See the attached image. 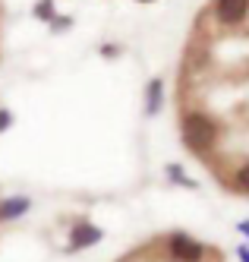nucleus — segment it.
Instances as JSON below:
<instances>
[{
	"mask_svg": "<svg viewBox=\"0 0 249 262\" xmlns=\"http://www.w3.org/2000/svg\"><path fill=\"white\" fill-rule=\"evenodd\" d=\"M183 142L193 148L196 155H208L212 145L218 142V123L208 114H199V111L186 114L183 117Z\"/></svg>",
	"mask_w": 249,
	"mask_h": 262,
	"instance_id": "1",
	"label": "nucleus"
},
{
	"mask_svg": "<svg viewBox=\"0 0 249 262\" xmlns=\"http://www.w3.org/2000/svg\"><path fill=\"white\" fill-rule=\"evenodd\" d=\"M167 250H170V256H174V262H199L205 256L202 243L193 240V237H186V234H174L167 240Z\"/></svg>",
	"mask_w": 249,
	"mask_h": 262,
	"instance_id": "2",
	"label": "nucleus"
},
{
	"mask_svg": "<svg viewBox=\"0 0 249 262\" xmlns=\"http://www.w3.org/2000/svg\"><path fill=\"white\" fill-rule=\"evenodd\" d=\"M101 237H104V231L101 228H95V224H88V221H79L76 228L70 231V253H79V250H85V247H95V243H101Z\"/></svg>",
	"mask_w": 249,
	"mask_h": 262,
	"instance_id": "3",
	"label": "nucleus"
},
{
	"mask_svg": "<svg viewBox=\"0 0 249 262\" xmlns=\"http://www.w3.org/2000/svg\"><path fill=\"white\" fill-rule=\"evenodd\" d=\"M246 13H249V0H215V16L224 26L243 23Z\"/></svg>",
	"mask_w": 249,
	"mask_h": 262,
	"instance_id": "4",
	"label": "nucleus"
},
{
	"mask_svg": "<svg viewBox=\"0 0 249 262\" xmlns=\"http://www.w3.org/2000/svg\"><path fill=\"white\" fill-rule=\"evenodd\" d=\"M29 209H32V199H29V196H10V199H0V221L22 218Z\"/></svg>",
	"mask_w": 249,
	"mask_h": 262,
	"instance_id": "5",
	"label": "nucleus"
},
{
	"mask_svg": "<svg viewBox=\"0 0 249 262\" xmlns=\"http://www.w3.org/2000/svg\"><path fill=\"white\" fill-rule=\"evenodd\" d=\"M164 104V82L161 79H151L145 89V114H158Z\"/></svg>",
	"mask_w": 249,
	"mask_h": 262,
	"instance_id": "6",
	"label": "nucleus"
},
{
	"mask_svg": "<svg viewBox=\"0 0 249 262\" xmlns=\"http://www.w3.org/2000/svg\"><path fill=\"white\" fill-rule=\"evenodd\" d=\"M164 174H167L170 180H177L180 186H189V190H193V186H196V180H193V177H186L183 164H167V167H164Z\"/></svg>",
	"mask_w": 249,
	"mask_h": 262,
	"instance_id": "7",
	"label": "nucleus"
},
{
	"mask_svg": "<svg viewBox=\"0 0 249 262\" xmlns=\"http://www.w3.org/2000/svg\"><path fill=\"white\" fill-rule=\"evenodd\" d=\"M35 19H41V23L54 19V0H38L35 4Z\"/></svg>",
	"mask_w": 249,
	"mask_h": 262,
	"instance_id": "8",
	"label": "nucleus"
},
{
	"mask_svg": "<svg viewBox=\"0 0 249 262\" xmlns=\"http://www.w3.org/2000/svg\"><path fill=\"white\" fill-rule=\"evenodd\" d=\"M234 180H237V186H240V190H246V193H249V164H243V167H240Z\"/></svg>",
	"mask_w": 249,
	"mask_h": 262,
	"instance_id": "9",
	"label": "nucleus"
},
{
	"mask_svg": "<svg viewBox=\"0 0 249 262\" xmlns=\"http://www.w3.org/2000/svg\"><path fill=\"white\" fill-rule=\"evenodd\" d=\"M70 26H73L70 16H54V19H51V29H54V32H63V29H70Z\"/></svg>",
	"mask_w": 249,
	"mask_h": 262,
	"instance_id": "10",
	"label": "nucleus"
},
{
	"mask_svg": "<svg viewBox=\"0 0 249 262\" xmlns=\"http://www.w3.org/2000/svg\"><path fill=\"white\" fill-rule=\"evenodd\" d=\"M10 126H13V114H10L7 107H0V133H7Z\"/></svg>",
	"mask_w": 249,
	"mask_h": 262,
	"instance_id": "11",
	"label": "nucleus"
},
{
	"mask_svg": "<svg viewBox=\"0 0 249 262\" xmlns=\"http://www.w3.org/2000/svg\"><path fill=\"white\" fill-rule=\"evenodd\" d=\"M101 54H104V57H117L120 48H117V45H104V48H101Z\"/></svg>",
	"mask_w": 249,
	"mask_h": 262,
	"instance_id": "12",
	"label": "nucleus"
},
{
	"mask_svg": "<svg viewBox=\"0 0 249 262\" xmlns=\"http://www.w3.org/2000/svg\"><path fill=\"white\" fill-rule=\"evenodd\" d=\"M237 256H240V262H249V247H246V243L237 247Z\"/></svg>",
	"mask_w": 249,
	"mask_h": 262,
	"instance_id": "13",
	"label": "nucleus"
},
{
	"mask_svg": "<svg viewBox=\"0 0 249 262\" xmlns=\"http://www.w3.org/2000/svg\"><path fill=\"white\" fill-rule=\"evenodd\" d=\"M237 231H240V234H246V237H249V221H240V224H237Z\"/></svg>",
	"mask_w": 249,
	"mask_h": 262,
	"instance_id": "14",
	"label": "nucleus"
},
{
	"mask_svg": "<svg viewBox=\"0 0 249 262\" xmlns=\"http://www.w3.org/2000/svg\"><path fill=\"white\" fill-rule=\"evenodd\" d=\"M139 4H151V0H139Z\"/></svg>",
	"mask_w": 249,
	"mask_h": 262,
	"instance_id": "15",
	"label": "nucleus"
}]
</instances>
